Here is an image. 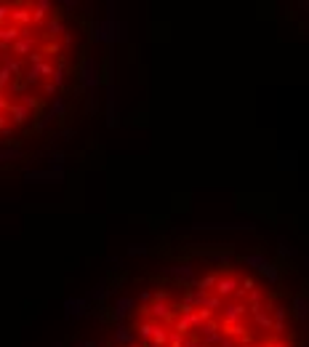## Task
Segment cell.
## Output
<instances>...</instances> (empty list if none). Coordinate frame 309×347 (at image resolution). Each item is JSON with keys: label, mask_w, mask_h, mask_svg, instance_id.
Segmentation results:
<instances>
[{"label": "cell", "mask_w": 309, "mask_h": 347, "mask_svg": "<svg viewBox=\"0 0 309 347\" xmlns=\"http://www.w3.org/2000/svg\"><path fill=\"white\" fill-rule=\"evenodd\" d=\"M5 16H8V8H5V5H0V22H3Z\"/></svg>", "instance_id": "obj_3"}, {"label": "cell", "mask_w": 309, "mask_h": 347, "mask_svg": "<svg viewBox=\"0 0 309 347\" xmlns=\"http://www.w3.org/2000/svg\"><path fill=\"white\" fill-rule=\"evenodd\" d=\"M235 286H238L235 280H221V283H219V294H232Z\"/></svg>", "instance_id": "obj_1"}, {"label": "cell", "mask_w": 309, "mask_h": 347, "mask_svg": "<svg viewBox=\"0 0 309 347\" xmlns=\"http://www.w3.org/2000/svg\"><path fill=\"white\" fill-rule=\"evenodd\" d=\"M11 19H14V22H16V19H19V22H27L30 14H27V11H14V14H11Z\"/></svg>", "instance_id": "obj_2"}, {"label": "cell", "mask_w": 309, "mask_h": 347, "mask_svg": "<svg viewBox=\"0 0 309 347\" xmlns=\"http://www.w3.org/2000/svg\"><path fill=\"white\" fill-rule=\"evenodd\" d=\"M0 107H8V102H5L3 96H0Z\"/></svg>", "instance_id": "obj_4"}]
</instances>
